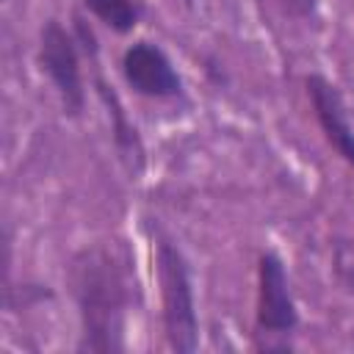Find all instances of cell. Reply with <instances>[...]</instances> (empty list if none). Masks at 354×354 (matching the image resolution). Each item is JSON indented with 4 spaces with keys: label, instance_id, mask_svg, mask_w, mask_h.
Returning <instances> with one entry per match:
<instances>
[{
    "label": "cell",
    "instance_id": "1",
    "mask_svg": "<svg viewBox=\"0 0 354 354\" xmlns=\"http://www.w3.org/2000/svg\"><path fill=\"white\" fill-rule=\"evenodd\" d=\"M127 257L108 243L80 249L69 263L72 299L80 315L77 351H122V329L130 304Z\"/></svg>",
    "mask_w": 354,
    "mask_h": 354
},
{
    "label": "cell",
    "instance_id": "2",
    "mask_svg": "<svg viewBox=\"0 0 354 354\" xmlns=\"http://www.w3.org/2000/svg\"><path fill=\"white\" fill-rule=\"evenodd\" d=\"M155 268L160 285V321L166 346L174 354H191L199 348V318L191 266L183 249L166 235L155 241Z\"/></svg>",
    "mask_w": 354,
    "mask_h": 354
},
{
    "label": "cell",
    "instance_id": "3",
    "mask_svg": "<svg viewBox=\"0 0 354 354\" xmlns=\"http://www.w3.org/2000/svg\"><path fill=\"white\" fill-rule=\"evenodd\" d=\"M299 329V307L290 293L285 260L274 249L257 254V301H254V348L288 351Z\"/></svg>",
    "mask_w": 354,
    "mask_h": 354
},
{
    "label": "cell",
    "instance_id": "4",
    "mask_svg": "<svg viewBox=\"0 0 354 354\" xmlns=\"http://www.w3.org/2000/svg\"><path fill=\"white\" fill-rule=\"evenodd\" d=\"M39 69L53 83L61 108L69 119H77L86 111V86L80 72L77 39L64 28L61 19L50 17L39 30V50H36Z\"/></svg>",
    "mask_w": 354,
    "mask_h": 354
},
{
    "label": "cell",
    "instance_id": "5",
    "mask_svg": "<svg viewBox=\"0 0 354 354\" xmlns=\"http://www.w3.org/2000/svg\"><path fill=\"white\" fill-rule=\"evenodd\" d=\"M122 75L136 94L149 100H177L185 94L183 75L171 64L169 53L149 39H136L124 47Z\"/></svg>",
    "mask_w": 354,
    "mask_h": 354
},
{
    "label": "cell",
    "instance_id": "6",
    "mask_svg": "<svg viewBox=\"0 0 354 354\" xmlns=\"http://www.w3.org/2000/svg\"><path fill=\"white\" fill-rule=\"evenodd\" d=\"M304 91L310 97V105H313V113H315V122H318L324 138L354 169V127L348 122V113H346L337 86L329 77L313 72L304 77Z\"/></svg>",
    "mask_w": 354,
    "mask_h": 354
},
{
    "label": "cell",
    "instance_id": "7",
    "mask_svg": "<svg viewBox=\"0 0 354 354\" xmlns=\"http://www.w3.org/2000/svg\"><path fill=\"white\" fill-rule=\"evenodd\" d=\"M97 88H100V97L108 105V116H111V127H113V144L122 152V160L127 163V169L133 174H141V169H144V147H141V138H138L136 127L127 122V113H124L122 102L116 100V94L111 91V86L97 80Z\"/></svg>",
    "mask_w": 354,
    "mask_h": 354
},
{
    "label": "cell",
    "instance_id": "8",
    "mask_svg": "<svg viewBox=\"0 0 354 354\" xmlns=\"http://www.w3.org/2000/svg\"><path fill=\"white\" fill-rule=\"evenodd\" d=\"M83 8L100 19L113 33H133L141 19V6L136 0H83Z\"/></svg>",
    "mask_w": 354,
    "mask_h": 354
}]
</instances>
